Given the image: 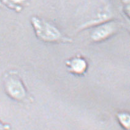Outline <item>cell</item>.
<instances>
[{"mask_svg": "<svg viewBox=\"0 0 130 130\" xmlns=\"http://www.w3.org/2000/svg\"><path fill=\"white\" fill-rule=\"evenodd\" d=\"M31 22L38 39L46 43H70L72 39L63 35L51 22L38 17H32Z\"/></svg>", "mask_w": 130, "mask_h": 130, "instance_id": "cell-1", "label": "cell"}, {"mask_svg": "<svg viewBox=\"0 0 130 130\" xmlns=\"http://www.w3.org/2000/svg\"><path fill=\"white\" fill-rule=\"evenodd\" d=\"M4 87L6 93L12 100L22 101L27 96V91L23 82L17 75L9 74L4 78Z\"/></svg>", "mask_w": 130, "mask_h": 130, "instance_id": "cell-2", "label": "cell"}, {"mask_svg": "<svg viewBox=\"0 0 130 130\" xmlns=\"http://www.w3.org/2000/svg\"><path fill=\"white\" fill-rule=\"evenodd\" d=\"M121 23L109 20L96 25L90 33V39L94 42L106 40L117 33L121 28Z\"/></svg>", "mask_w": 130, "mask_h": 130, "instance_id": "cell-3", "label": "cell"}, {"mask_svg": "<svg viewBox=\"0 0 130 130\" xmlns=\"http://www.w3.org/2000/svg\"><path fill=\"white\" fill-rule=\"evenodd\" d=\"M67 66L72 72L81 74L86 71L87 63L82 57H75L67 61Z\"/></svg>", "mask_w": 130, "mask_h": 130, "instance_id": "cell-4", "label": "cell"}, {"mask_svg": "<svg viewBox=\"0 0 130 130\" xmlns=\"http://www.w3.org/2000/svg\"><path fill=\"white\" fill-rule=\"evenodd\" d=\"M118 118L122 125L125 128H129V115L126 113H121L118 115Z\"/></svg>", "mask_w": 130, "mask_h": 130, "instance_id": "cell-5", "label": "cell"}, {"mask_svg": "<svg viewBox=\"0 0 130 130\" xmlns=\"http://www.w3.org/2000/svg\"><path fill=\"white\" fill-rule=\"evenodd\" d=\"M9 129V125H5L0 121V130H8Z\"/></svg>", "mask_w": 130, "mask_h": 130, "instance_id": "cell-6", "label": "cell"}, {"mask_svg": "<svg viewBox=\"0 0 130 130\" xmlns=\"http://www.w3.org/2000/svg\"><path fill=\"white\" fill-rule=\"evenodd\" d=\"M10 1L14 4H21L24 2L25 0H10Z\"/></svg>", "mask_w": 130, "mask_h": 130, "instance_id": "cell-7", "label": "cell"}, {"mask_svg": "<svg viewBox=\"0 0 130 130\" xmlns=\"http://www.w3.org/2000/svg\"><path fill=\"white\" fill-rule=\"evenodd\" d=\"M1 6V1H0V6Z\"/></svg>", "mask_w": 130, "mask_h": 130, "instance_id": "cell-8", "label": "cell"}]
</instances>
